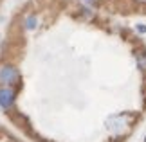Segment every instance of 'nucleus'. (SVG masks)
I'll return each mask as SVG.
<instances>
[{
    "label": "nucleus",
    "mask_w": 146,
    "mask_h": 142,
    "mask_svg": "<svg viewBox=\"0 0 146 142\" xmlns=\"http://www.w3.org/2000/svg\"><path fill=\"white\" fill-rule=\"evenodd\" d=\"M20 81V72L13 65H2L0 67V85L2 87H11L13 88Z\"/></svg>",
    "instance_id": "obj_1"
},
{
    "label": "nucleus",
    "mask_w": 146,
    "mask_h": 142,
    "mask_svg": "<svg viewBox=\"0 0 146 142\" xmlns=\"http://www.w3.org/2000/svg\"><path fill=\"white\" fill-rule=\"evenodd\" d=\"M15 103V90L11 87H0V106L9 110Z\"/></svg>",
    "instance_id": "obj_2"
},
{
    "label": "nucleus",
    "mask_w": 146,
    "mask_h": 142,
    "mask_svg": "<svg viewBox=\"0 0 146 142\" xmlns=\"http://www.w3.org/2000/svg\"><path fill=\"white\" fill-rule=\"evenodd\" d=\"M36 24H38V20H36V16H35V15H27V16H25L24 25H25V29H27V31H33V29L36 27Z\"/></svg>",
    "instance_id": "obj_3"
},
{
    "label": "nucleus",
    "mask_w": 146,
    "mask_h": 142,
    "mask_svg": "<svg viewBox=\"0 0 146 142\" xmlns=\"http://www.w3.org/2000/svg\"><path fill=\"white\" fill-rule=\"evenodd\" d=\"M137 63H139V67H141V69H146V54H144V52L137 54Z\"/></svg>",
    "instance_id": "obj_4"
},
{
    "label": "nucleus",
    "mask_w": 146,
    "mask_h": 142,
    "mask_svg": "<svg viewBox=\"0 0 146 142\" xmlns=\"http://www.w3.org/2000/svg\"><path fill=\"white\" fill-rule=\"evenodd\" d=\"M137 31H139V32H146V25H139Z\"/></svg>",
    "instance_id": "obj_5"
},
{
    "label": "nucleus",
    "mask_w": 146,
    "mask_h": 142,
    "mask_svg": "<svg viewBox=\"0 0 146 142\" xmlns=\"http://www.w3.org/2000/svg\"><path fill=\"white\" fill-rule=\"evenodd\" d=\"M88 2H92V0H88Z\"/></svg>",
    "instance_id": "obj_6"
}]
</instances>
